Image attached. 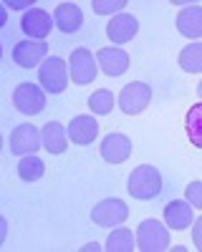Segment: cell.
<instances>
[{
  "label": "cell",
  "mask_w": 202,
  "mask_h": 252,
  "mask_svg": "<svg viewBox=\"0 0 202 252\" xmlns=\"http://www.w3.org/2000/svg\"><path fill=\"white\" fill-rule=\"evenodd\" d=\"M127 189L134 199H154L159 192H162V174L157 166H149V164H141L129 174L127 179Z\"/></svg>",
  "instance_id": "6da1fadb"
},
{
  "label": "cell",
  "mask_w": 202,
  "mask_h": 252,
  "mask_svg": "<svg viewBox=\"0 0 202 252\" xmlns=\"http://www.w3.org/2000/svg\"><path fill=\"white\" fill-rule=\"evenodd\" d=\"M169 247V232L159 220H141L136 227V250L141 252H162Z\"/></svg>",
  "instance_id": "7a4b0ae2"
},
{
  "label": "cell",
  "mask_w": 202,
  "mask_h": 252,
  "mask_svg": "<svg viewBox=\"0 0 202 252\" xmlns=\"http://www.w3.org/2000/svg\"><path fill=\"white\" fill-rule=\"evenodd\" d=\"M68 83V63L58 56H48L40 63V86L48 94H64Z\"/></svg>",
  "instance_id": "3957f363"
},
{
  "label": "cell",
  "mask_w": 202,
  "mask_h": 252,
  "mask_svg": "<svg viewBox=\"0 0 202 252\" xmlns=\"http://www.w3.org/2000/svg\"><path fill=\"white\" fill-rule=\"evenodd\" d=\"M149 101H152V89L144 81H134L119 94V109L129 116H136L149 106Z\"/></svg>",
  "instance_id": "277c9868"
},
{
  "label": "cell",
  "mask_w": 202,
  "mask_h": 252,
  "mask_svg": "<svg viewBox=\"0 0 202 252\" xmlns=\"http://www.w3.org/2000/svg\"><path fill=\"white\" fill-rule=\"evenodd\" d=\"M127 217H129L127 202L114 199V197L101 199V202L91 209V220H94V224H99V227H119L121 222H127Z\"/></svg>",
  "instance_id": "5b68a950"
},
{
  "label": "cell",
  "mask_w": 202,
  "mask_h": 252,
  "mask_svg": "<svg viewBox=\"0 0 202 252\" xmlns=\"http://www.w3.org/2000/svg\"><path fill=\"white\" fill-rule=\"evenodd\" d=\"M13 106L20 111V114H28V116H35L46 109V94L40 86L35 83H20V86L13 91Z\"/></svg>",
  "instance_id": "8992f818"
},
{
  "label": "cell",
  "mask_w": 202,
  "mask_h": 252,
  "mask_svg": "<svg viewBox=\"0 0 202 252\" xmlns=\"http://www.w3.org/2000/svg\"><path fill=\"white\" fill-rule=\"evenodd\" d=\"M68 73H71L73 83H78V86L91 83L99 73V63H96L94 53L89 48H76L68 58Z\"/></svg>",
  "instance_id": "52a82bcc"
},
{
  "label": "cell",
  "mask_w": 202,
  "mask_h": 252,
  "mask_svg": "<svg viewBox=\"0 0 202 252\" xmlns=\"http://www.w3.org/2000/svg\"><path fill=\"white\" fill-rule=\"evenodd\" d=\"M40 144H43V134L33 124H20L10 134V152L18 157H28V154L38 152Z\"/></svg>",
  "instance_id": "ba28073f"
},
{
  "label": "cell",
  "mask_w": 202,
  "mask_h": 252,
  "mask_svg": "<svg viewBox=\"0 0 202 252\" xmlns=\"http://www.w3.org/2000/svg\"><path fill=\"white\" fill-rule=\"evenodd\" d=\"M48 58V46L43 40H18L13 46V61L23 68H33Z\"/></svg>",
  "instance_id": "9c48e42d"
},
{
  "label": "cell",
  "mask_w": 202,
  "mask_h": 252,
  "mask_svg": "<svg viewBox=\"0 0 202 252\" xmlns=\"http://www.w3.org/2000/svg\"><path fill=\"white\" fill-rule=\"evenodd\" d=\"M139 33V20L132 15V13H119L109 20L106 26V35L111 43L121 46V43H129V40Z\"/></svg>",
  "instance_id": "30bf717a"
},
{
  "label": "cell",
  "mask_w": 202,
  "mask_h": 252,
  "mask_svg": "<svg viewBox=\"0 0 202 252\" xmlns=\"http://www.w3.org/2000/svg\"><path fill=\"white\" fill-rule=\"evenodd\" d=\"M99 152L109 164H121L132 157V139L124 134H106L101 139Z\"/></svg>",
  "instance_id": "8fae6325"
},
{
  "label": "cell",
  "mask_w": 202,
  "mask_h": 252,
  "mask_svg": "<svg viewBox=\"0 0 202 252\" xmlns=\"http://www.w3.org/2000/svg\"><path fill=\"white\" fill-rule=\"evenodd\" d=\"M20 28H23L26 35H31L35 40H43L51 33V28H53V18L43 8H31V10H26Z\"/></svg>",
  "instance_id": "7c38bea8"
},
{
  "label": "cell",
  "mask_w": 202,
  "mask_h": 252,
  "mask_svg": "<svg viewBox=\"0 0 202 252\" xmlns=\"http://www.w3.org/2000/svg\"><path fill=\"white\" fill-rule=\"evenodd\" d=\"M96 63L101 66V71H104L106 76H121L129 68V56H127V51L109 46V48H99Z\"/></svg>",
  "instance_id": "4fadbf2b"
},
{
  "label": "cell",
  "mask_w": 202,
  "mask_h": 252,
  "mask_svg": "<svg viewBox=\"0 0 202 252\" xmlns=\"http://www.w3.org/2000/svg\"><path fill=\"white\" fill-rule=\"evenodd\" d=\"M192 209H195V207H192L187 199H172V202L165 207V222H167V227H172V229H185V227H190V224L195 222Z\"/></svg>",
  "instance_id": "5bb4252c"
},
{
  "label": "cell",
  "mask_w": 202,
  "mask_h": 252,
  "mask_svg": "<svg viewBox=\"0 0 202 252\" xmlns=\"http://www.w3.org/2000/svg\"><path fill=\"white\" fill-rule=\"evenodd\" d=\"M53 20H56V28L58 31L76 33L81 28V23H84V13H81V8L73 5V3H61V5H56Z\"/></svg>",
  "instance_id": "9a60e30c"
},
{
  "label": "cell",
  "mask_w": 202,
  "mask_h": 252,
  "mask_svg": "<svg viewBox=\"0 0 202 252\" xmlns=\"http://www.w3.org/2000/svg\"><path fill=\"white\" fill-rule=\"evenodd\" d=\"M99 136V124L94 116H76L68 124V139L73 144H91Z\"/></svg>",
  "instance_id": "2e32d148"
},
{
  "label": "cell",
  "mask_w": 202,
  "mask_h": 252,
  "mask_svg": "<svg viewBox=\"0 0 202 252\" xmlns=\"http://www.w3.org/2000/svg\"><path fill=\"white\" fill-rule=\"evenodd\" d=\"M177 28H179L182 35H187V38H200L202 35V8L200 5H190L185 10H179Z\"/></svg>",
  "instance_id": "e0dca14e"
},
{
  "label": "cell",
  "mask_w": 202,
  "mask_h": 252,
  "mask_svg": "<svg viewBox=\"0 0 202 252\" xmlns=\"http://www.w3.org/2000/svg\"><path fill=\"white\" fill-rule=\"evenodd\" d=\"M43 149L46 152H51V154H64L66 149H68V141H66V129L61 126L58 121H48L46 126H43Z\"/></svg>",
  "instance_id": "ac0fdd59"
},
{
  "label": "cell",
  "mask_w": 202,
  "mask_h": 252,
  "mask_svg": "<svg viewBox=\"0 0 202 252\" xmlns=\"http://www.w3.org/2000/svg\"><path fill=\"white\" fill-rule=\"evenodd\" d=\"M185 129H187V139L192 141V146H200L202 149V103H195L187 111Z\"/></svg>",
  "instance_id": "d6986e66"
},
{
  "label": "cell",
  "mask_w": 202,
  "mask_h": 252,
  "mask_svg": "<svg viewBox=\"0 0 202 252\" xmlns=\"http://www.w3.org/2000/svg\"><path fill=\"white\" fill-rule=\"evenodd\" d=\"M46 172V164L40 161L38 157L28 154V157H20V164H18V177L23 179V182H35L40 179Z\"/></svg>",
  "instance_id": "ffe728a7"
},
{
  "label": "cell",
  "mask_w": 202,
  "mask_h": 252,
  "mask_svg": "<svg viewBox=\"0 0 202 252\" xmlns=\"http://www.w3.org/2000/svg\"><path fill=\"white\" fill-rule=\"evenodd\" d=\"M179 66L187 73H202V43H190L179 53Z\"/></svg>",
  "instance_id": "44dd1931"
},
{
  "label": "cell",
  "mask_w": 202,
  "mask_h": 252,
  "mask_svg": "<svg viewBox=\"0 0 202 252\" xmlns=\"http://www.w3.org/2000/svg\"><path fill=\"white\" fill-rule=\"evenodd\" d=\"M106 250L109 252H132V250H136V245H134V235L129 232V229H114V232L109 235V240H106Z\"/></svg>",
  "instance_id": "7402d4cb"
},
{
  "label": "cell",
  "mask_w": 202,
  "mask_h": 252,
  "mask_svg": "<svg viewBox=\"0 0 202 252\" xmlns=\"http://www.w3.org/2000/svg\"><path fill=\"white\" fill-rule=\"evenodd\" d=\"M89 109L94 114H101V116H106L111 109H114V94L109 89H99L89 96Z\"/></svg>",
  "instance_id": "603a6c76"
},
{
  "label": "cell",
  "mask_w": 202,
  "mask_h": 252,
  "mask_svg": "<svg viewBox=\"0 0 202 252\" xmlns=\"http://www.w3.org/2000/svg\"><path fill=\"white\" fill-rule=\"evenodd\" d=\"M94 13L99 15H109V13H121V8H124L127 3L124 0H94Z\"/></svg>",
  "instance_id": "cb8c5ba5"
},
{
  "label": "cell",
  "mask_w": 202,
  "mask_h": 252,
  "mask_svg": "<svg viewBox=\"0 0 202 252\" xmlns=\"http://www.w3.org/2000/svg\"><path fill=\"white\" fill-rule=\"evenodd\" d=\"M187 202L192 204V207H197V209H202V182H192L190 187H187Z\"/></svg>",
  "instance_id": "d4e9b609"
},
{
  "label": "cell",
  "mask_w": 202,
  "mask_h": 252,
  "mask_svg": "<svg viewBox=\"0 0 202 252\" xmlns=\"http://www.w3.org/2000/svg\"><path fill=\"white\" fill-rule=\"evenodd\" d=\"M192 240H195V247L202 252V217L195 222V227H192Z\"/></svg>",
  "instance_id": "484cf974"
},
{
  "label": "cell",
  "mask_w": 202,
  "mask_h": 252,
  "mask_svg": "<svg viewBox=\"0 0 202 252\" xmlns=\"http://www.w3.org/2000/svg\"><path fill=\"white\" fill-rule=\"evenodd\" d=\"M5 5H8V8H13V10H23V8H28L31 3H18V0H8Z\"/></svg>",
  "instance_id": "4316f807"
},
{
  "label": "cell",
  "mask_w": 202,
  "mask_h": 252,
  "mask_svg": "<svg viewBox=\"0 0 202 252\" xmlns=\"http://www.w3.org/2000/svg\"><path fill=\"white\" fill-rule=\"evenodd\" d=\"M84 250H101V245H99V242H91V245H86Z\"/></svg>",
  "instance_id": "83f0119b"
},
{
  "label": "cell",
  "mask_w": 202,
  "mask_h": 252,
  "mask_svg": "<svg viewBox=\"0 0 202 252\" xmlns=\"http://www.w3.org/2000/svg\"><path fill=\"white\" fill-rule=\"evenodd\" d=\"M197 96L202 98V83H200V86H197Z\"/></svg>",
  "instance_id": "f1b7e54d"
}]
</instances>
